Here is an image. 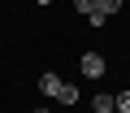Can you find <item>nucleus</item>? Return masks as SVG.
Instances as JSON below:
<instances>
[{"instance_id":"7ed1b4c3","label":"nucleus","mask_w":130,"mask_h":113,"mask_svg":"<svg viewBox=\"0 0 130 113\" xmlns=\"http://www.w3.org/2000/svg\"><path fill=\"white\" fill-rule=\"evenodd\" d=\"M52 100H61V104H74V100H78V87H74V83H61Z\"/></svg>"},{"instance_id":"f03ea898","label":"nucleus","mask_w":130,"mask_h":113,"mask_svg":"<svg viewBox=\"0 0 130 113\" xmlns=\"http://www.w3.org/2000/svg\"><path fill=\"white\" fill-rule=\"evenodd\" d=\"M91 109H95V113H113V109H117V96H113V91H100V96L91 100Z\"/></svg>"},{"instance_id":"20e7f679","label":"nucleus","mask_w":130,"mask_h":113,"mask_svg":"<svg viewBox=\"0 0 130 113\" xmlns=\"http://www.w3.org/2000/svg\"><path fill=\"white\" fill-rule=\"evenodd\" d=\"M56 87H61V78H56L52 70H43V78H39V91H43V96H56Z\"/></svg>"},{"instance_id":"423d86ee","label":"nucleus","mask_w":130,"mask_h":113,"mask_svg":"<svg viewBox=\"0 0 130 113\" xmlns=\"http://www.w3.org/2000/svg\"><path fill=\"white\" fill-rule=\"evenodd\" d=\"M74 13H83V18H91V13H95V0H74Z\"/></svg>"},{"instance_id":"1a4fd4ad","label":"nucleus","mask_w":130,"mask_h":113,"mask_svg":"<svg viewBox=\"0 0 130 113\" xmlns=\"http://www.w3.org/2000/svg\"><path fill=\"white\" fill-rule=\"evenodd\" d=\"M35 113H48V109H35Z\"/></svg>"},{"instance_id":"6e6552de","label":"nucleus","mask_w":130,"mask_h":113,"mask_svg":"<svg viewBox=\"0 0 130 113\" xmlns=\"http://www.w3.org/2000/svg\"><path fill=\"white\" fill-rule=\"evenodd\" d=\"M35 5H52V0H35Z\"/></svg>"},{"instance_id":"f257e3e1","label":"nucleus","mask_w":130,"mask_h":113,"mask_svg":"<svg viewBox=\"0 0 130 113\" xmlns=\"http://www.w3.org/2000/svg\"><path fill=\"white\" fill-rule=\"evenodd\" d=\"M83 74H87V78H100V74H104V56H100V52H83Z\"/></svg>"},{"instance_id":"0eeeda50","label":"nucleus","mask_w":130,"mask_h":113,"mask_svg":"<svg viewBox=\"0 0 130 113\" xmlns=\"http://www.w3.org/2000/svg\"><path fill=\"white\" fill-rule=\"evenodd\" d=\"M117 113H130V91H117Z\"/></svg>"},{"instance_id":"39448f33","label":"nucleus","mask_w":130,"mask_h":113,"mask_svg":"<svg viewBox=\"0 0 130 113\" xmlns=\"http://www.w3.org/2000/svg\"><path fill=\"white\" fill-rule=\"evenodd\" d=\"M95 9H100V13H104V18H113V13H117V9H121V0H95Z\"/></svg>"}]
</instances>
